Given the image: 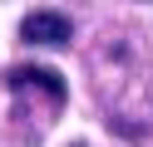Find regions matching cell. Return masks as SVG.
Listing matches in <instances>:
<instances>
[{"instance_id":"1","label":"cell","mask_w":153,"mask_h":147,"mask_svg":"<svg viewBox=\"0 0 153 147\" xmlns=\"http://www.w3.org/2000/svg\"><path fill=\"white\" fill-rule=\"evenodd\" d=\"M20 39L25 44H69L74 39V20L59 15V10H30V15L20 20Z\"/></svg>"},{"instance_id":"2","label":"cell","mask_w":153,"mask_h":147,"mask_svg":"<svg viewBox=\"0 0 153 147\" xmlns=\"http://www.w3.org/2000/svg\"><path fill=\"white\" fill-rule=\"evenodd\" d=\"M10 88H35V93H45L50 103H64L69 98V88H64V74H54V69H40V64H20L10 74Z\"/></svg>"}]
</instances>
